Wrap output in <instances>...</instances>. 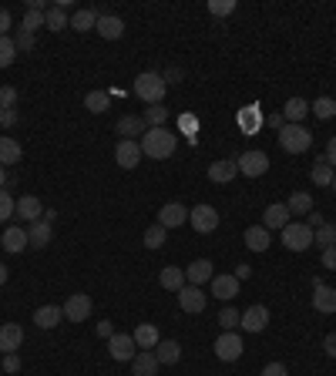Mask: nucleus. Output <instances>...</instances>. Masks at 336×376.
I'll list each match as a JSON object with an SVG mask.
<instances>
[{
    "instance_id": "obj_54",
    "label": "nucleus",
    "mask_w": 336,
    "mask_h": 376,
    "mask_svg": "<svg viewBox=\"0 0 336 376\" xmlns=\"http://www.w3.org/2000/svg\"><path fill=\"white\" fill-rule=\"evenodd\" d=\"M323 269H336V245L323 249Z\"/></svg>"
},
{
    "instance_id": "obj_45",
    "label": "nucleus",
    "mask_w": 336,
    "mask_h": 376,
    "mask_svg": "<svg viewBox=\"0 0 336 376\" xmlns=\"http://www.w3.org/2000/svg\"><path fill=\"white\" fill-rule=\"evenodd\" d=\"M235 11V0H209V14L215 17H229Z\"/></svg>"
},
{
    "instance_id": "obj_2",
    "label": "nucleus",
    "mask_w": 336,
    "mask_h": 376,
    "mask_svg": "<svg viewBox=\"0 0 336 376\" xmlns=\"http://www.w3.org/2000/svg\"><path fill=\"white\" fill-rule=\"evenodd\" d=\"M165 81L162 74H155V71H141L135 77V94L141 101H148V105H162V98H165Z\"/></svg>"
},
{
    "instance_id": "obj_58",
    "label": "nucleus",
    "mask_w": 336,
    "mask_h": 376,
    "mask_svg": "<svg viewBox=\"0 0 336 376\" xmlns=\"http://www.w3.org/2000/svg\"><path fill=\"white\" fill-rule=\"evenodd\" d=\"M232 275H235L239 283H245V279L252 275V266H235V272H232Z\"/></svg>"
},
{
    "instance_id": "obj_14",
    "label": "nucleus",
    "mask_w": 336,
    "mask_h": 376,
    "mask_svg": "<svg viewBox=\"0 0 336 376\" xmlns=\"http://www.w3.org/2000/svg\"><path fill=\"white\" fill-rule=\"evenodd\" d=\"M239 326H243L245 332H262L269 326V309H266V306H249L243 316H239Z\"/></svg>"
},
{
    "instance_id": "obj_40",
    "label": "nucleus",
    "mask_w": 336,
    "mask_h": 376,
    "mask_svg": "<svg viewBox=\"0 0 336 376\" xmlns=\"http://www.w3.org/2000/svg\"><path fill=\"white\" fill-rule=\"evenodd\" d=\"M17 60V44L14 37H0V67H11Z\"/></svg>"
},
{
    "instance_id": "obj_12",
    "label": "nucleus",
    "mask_w": 336,
    "mask_h": 376,
    "mask_svg": "<svg viewBox=\"0 0 336 376\" xmlns=\"http://www.w3.org/2000/svg\"><path fill=\"white\" fill-rule=\"evenodd\" d=\"M290 222H292L290 209H286L283 202H273V205H266V212H262V228H266V232H276V228L283 232Z\"/></svg>"
},
{
    "instance_id": "obj_62",
    "label": "nucleus",
    "mask_w": 336,
    "mask_h": 376,
    "mask_svg": "<svg viewBox=\"0 0 336 376\" xmlns=\"http://www.w3.org/2000/svg\"><path fill=\"white\" fill-rule=\"evenodd\" d=\"M333 192H336V179H333Z\"/></svg>"
},
{
    "instance_id": "obj_61",
    "label": "nucleus",
    "mask_w": 336,
    "mask_h": 376,
    "mask_svg": "<svg viewBox=\"0 0 336 376\" xmlns=\"http://www.w3.org/2000/svg\"><path fill=\"white\" fill-rule=\"evenodd\" d=\"M7 283V266H0V286Z\"/></svg>"
},
{
    "instance_id": "obj_17",
    "label": "nucleus",
    "mask_w": 336,
    "mask_h": 376,
    "mask_svg": "<svg viewBox=\"0 0 336 376\" xmlns=\"http://www.w3.org/2000/svg\"><path fill=\"white\" fill-rule=\"evenodd\" d=\"M212 296L219 302H232L239 296V279L235 275H212Z\"/></svg>"
},
{
    "instance_id": "obj_5",
    "label": "nucleus",
    "mask_w": 336,
    "mask_h": 376,
    "mask_svg": "<svg viewBox=\"0 0 336 376\" xmlns=\"http://www.w3.org/2000/svg\"><path fill=\"white\" fill-rule=\"evenodd\" d=\"M235 165H239V175H245V179H262L269 171V155L266 151H243L235 158Z\"/></svg>"
},
{
    "instance_id": "obj_3",
    "label": "nucleus",
    "mask_w": 336,
    "mask_h": 376,
    "mask_svg": "<svg viewBox=\"0 0 336 376\" xmlns=\"http://www.w3.org/2000/svg\"><path fill=\"white\" fill-rule=\"evenodd\" d=\"M279 145H283V151H290V155H303V151L313 145V135H309L306 124H286V128L279 131Z\"/></svg>"
},
{
    "instance_id": "obj_43",
    "label": "nucleus",
    "mask_w": 336,
    "mask_h": 376,
    "mask_svg": "<svg viewBox=\"0 0 336 376\" xmlns=\"http://www.w3.org/2000/svg\"><path fill=\"white\" fill-rule=\"evenodd\" d=\"M17 212V202L11 198V188H0V222H7Z\"/></svg>"
},
{
    "instance_id": "obj_48",
    "label": "nucleus",
    "mask_w": 336,
    "mask_h": 376,
    "mask_svg": "<svg viewBox=\"0 0 336 376\" xmlns=\"http://www.w3.org/2000/svg\"><path fill=\"white\" fill-rule=\"evenodd\" d=\"M11 27H14V17L7 7H0V37H11Z\"/></svg>"
},
{
    "instance_id": "obj_50",
    "label": "nucleus",
    "mask_w": 336,
    "mask_h": 376,
    "mask_svg": "<svg viewBox=\"0 0 336 376\" xmlns=\"http://www.w3.org/2000/svg\"><path fill=\"white\" fill-rule=\"evenodd\" d=\"M259 376H290V370H286L283 363H266Z\"/></svg>"
},
{
    "instance_id": "obj_19",
    "label": "nucleus",
    "mask_w": 336,
    "mask_h": 376,
    "mask_svg": "<svg viewBox=\"0 0 336 376\" xmlns=\"http://www.w3.org/2000/svg\"><path fill=\"white\" fill-rule=\"evenodd\" d=\"M20 343H24V326L4 323V326H0V353H17Z\"/></svg>"
},
{
    "instance_id": "obj_38",
    "label": "nucleus",
    "mask_w": 336,
    "mask_h": 376,
    "mask_svg": "<svg viewBox=\"0 0 336 376\" xmlns=\"http://www.w3.org/2000/svg\"><path fill=\"white\" fill-rule=\"evenodd\" d=\"M309 115H316V118H323V121L336 118V101L333 98H316V101L309 105Z\"/></svg>"
},
{
    "instance_id": "obj_26",
    "label": "nucleus",
    "mask_w": 336,
    "mask_h": 376,
    "mask_svg": "<svg viewBox=\"0 0 336 376\" xmlns=\"http://www.w3.org/2000/svg\"><path fill=\"white\" fill-rule=\"evenodd\" d=\"M61 319H64L61 306H41V309L34 313V326H37V330H54V326H61Z\"/></svg>"
},
{
    "instance_id": "obj_55",
    "label": "nucleus",
    "mask_w": 336,
    "mask_h": 376,
    "mask_svg": "<svg viewBox=\"0 0 336 376\" xmlns=\"http://www.w3.org/2000/svg\"><path fill=\"white\" fill-rule=\"evenodd\" d=\"M306 226H309V228H313V232H316V228H320V226H326V219H323L320 212H309V215H306Z\"/></svg>"
},
{
    "instance_id": "obj_20",
    "label": "nucleus",
    "mask_w": 336,
    "mask_h": 376,
    "mask_svg": "<svg viewBox=\"0 0 336 376\" xmlns=\"http://www.w3.org/2000/svg\"><path fill=\"white\" fill-rule=\"evenodd\" d=\"M212 275H215L212 262H209V259H195V262L185 269V283H188V286H202V283H212Z\"/></svg>"
},
{
    "instance_id": "obj_25",
    "label": "nucleus",
    "mask_w": 336,
    "mask_h": 376,
    "mask_svg": "<svg viewBox=\"0 0 336 376\" xmlns=\"http://www.w3.org/2000/svg\"><path fill=\"white\" fill-rule=\"evenodd\" d=\"M131 339H135L138 349H155L162 336H158V326H155V323H138L135 332H131Z\"/></svg>"
},
{
    "instance_id": "obj_51",
    "label": "nucleus",
    "mask_w": 336,
    "mask_h": 376,
    "mask_svg": "<svg viewBox=\"0 0 336 376\" xmlns=\"http://www.w3.org/2000/svg\"><path fill=\"white\" fill-rule=\"evenodd\" d=\"M14 124H17L14 108H0V128H14Z\"/></svg>"
},
{
    "instance_id": "obj_11",
    "label": "nucleus",
    "mask_w": 336,
    "mask_h": 376,
    "mask_svg": "<svg viewBox=\"0 0 336 376\" xmlns=\"http://www.w3.org/2000/svg\"><path fill=\"white\" fill-rule=\"evenodd\" d=\"M205 302H209V296H205L199 286H188V283H185V286L179 289V306H182L185 313L199 316L202 309H205Z\"/></svg>"
},
{
    "instance_id": "obj_42",
    "label": "nucleus",
    "mask_w": 336,
    "mask_h": 376,
    "mask_svg": "<svg viewBox=\"0 0 336 376\" xmlns=\"http://www.w3.org/2000/svg\"><path fill=\"white\" fill-rule=\"evenodd\" d=\"M239 316H243L239 309H232V306H226V309L219 313V326H222V332H232V330H235V326H239Z\"/></svg>"
},
{
    "instance_id": "obj_34",
    "label": "nucleus",
    "mask_w": 336,
    "mask_h": 376,
    "mask_svg": "<svg viewBox=\"0 0 336 376\" xmlns=\"http://www.w3.org/2000/svg\"><path fill=\"white\" fill-rule=\"evenodd\" d=\"M84 108H88L91 115H105L108 108H111V94H108V91H88V94H84Z\"/></svg>"
},
{
    "instance_id": "obj_32",
    "label": "nucleus",
    "mask_w": 336,
    "mask_h": 376,
    "mask_svg": "<svg viewBox=\"0 0 336 376\" xmlns=\"http://www.w3.org/2000/svg\"><path fill=\"white\" fill-rule=\"evenodd\" d=\"M243 239H245V245H249L252 252H266V249H269V242H273L269 239V232H266L262 226H249Z\"/></svg>"
},
{
    "instance_id": "obj_33",
    "label": "nucleus",
    "mask_w": 336,
    "mask_h": 376,
    "mask_svg": "<svg viewBox=\"0 0 336 376\" xmlns=\"http://www.w3.org/2000/svg\"><path fill=\"white\" fill-rule=\"evenodd\" d=\"M71 27L81 30V34L94 30L98 27V11H94V7H81V11H75V14H71Z\"/></svg>"
},
{
    "instance_id": "obj_30",
    "label": "nucleus",
    "mask_w": 336,
    "mask_h": 376,
    "mask_svg": "<svg viewBox=\"0 0 336 376\" xmlns=\"http://www.w3.org/2000/svg\"><path fill=\"white\" fill-rule=\"evenodd\" d=\"M20 155H24V148L17 145L14 138H7V135H0V165L4 168H11L20 162Z\"/></svg>"
},
{
    "instance_id": "obj_4",
    "label": "nucleus",
    "mask_w": 336,
    "mask_h": 376,
    "mask_svg": "<svg viewBox=\"0 0 336 376\" xmlns=\"http://www.w3.org/2000/svg\"><path fill=\"white\" fill-rule=\"evenodd\" d=\"M283 245H286L290 252L313 249V228L306 226V222H290V226L283 228Z\"/></svg>"
},
{
    "instance_id": "obj_13",
    "label": "nucleus",
    "mask_w": 336,
    "mask_h": 376,
    "mask_svg": "<svg viewBox=\"0 0 336 376\" xmlns=\"http://www.w3.org/2000/svg\"><path fill=\"white\" fill-rule=\"evenodd\" d=\"M115 162L124 168V171H131V168H138V162H141V141H118V148H115Z\"/></svg>"
},
{
    "instance_id": "obj_28",
    "label": "nucleus",
    "mask_w": 336,
    "mask_h": 376,
    "mask_svg": "<svg viewBox=\"0 0 336 376\" xmlns=\"http://www.w3.org/2000/svg\"><path fill=\"white\" fill-rule=\"evenodd\" d=\"M306 115H309V101H306V98H290V101L283 105V118H286V124H303Z\"/></svg>"
},
{
    "instance_id": "obj_16",
    "label": "nucleus",
    "mask_w": 336,
    "mask_h": 376,
    "mask_svg": "<svg viewBox=\"0 0 336 376\" xmlns=\"http://www.w3.org/2000/svg\"><path fill=\"white\" fill-rule=\"evenodd\" d=\"M313 309H316V313H323V316L336 313V289L326 286V283L313 286Z\"/></svg>"
},
{
    "instance_id": "obj_56",
    "label": "nucleus",
    "mask_w": 336,
    "mask_h": 376,
    "mask_svg": "<svg viewBox=\"0 0 336 376\" xmlns=\"http://www.w3.org/2000/svg\"><path fill=\"white\" fill-rule=\"evenodd\" d=\"M323 349H326V356H333L336 360V332H330V336L323 339Z\"/></svg>"
},
{
    "instance_id": "obj_46",
    "label": "nucleus",
    "mask_w": 336,
    "mask_h": 376,
    "mask_svg": "<svg viewBox=\"0 0 336 376\" xmlns=\"http://www.w3.org/2000/svg\"><path fill=\"white\" fill-rule=\"evenodd\" d=\"M14 44H17V51H34V34H27V30H20L17 27V34H14Z\"/></svg>"
},
{
    "instance_id": "obj_44",
    "label": "nucleus",
    "mask_w": 336,
    "mask_h": 376,
    "mask_svg": "<svg viewBox=\"0 0 336 376\" xmlns=\"http://www.w3.org/2000/svg\"><path fill=\"white\" fill-rule=\"evenodd\" d=\"M145 245H148V249H162V245H165V228L162 226L148 228V232H145Z\"/></svg>"
},
{
    "instance_id": "obj_49",
    "label": "nucleus",
    "mask_w": 336,
    "mask_h": 376,
    "mask_svg": "<svg viewBox=\"0 0 336 376\" xmlns=\"http://www.w3.org/2000/svg\"><path fill=\"white\" fill-rule=\"evenodd\" d=\"M262 124H269L276 135H279V131L286 128V118H283V111H276V115H266V118H262Z\"/></svg>"
},
{
    "instance_id": "obj_39",
    "label": "nucleus",
    "mask_w": 336,
    "mask_h": 376,
    "mask_svg": "<svg viewBox=\"0 0 336 376\" xmlns=\"http://www.w3.org/2000/svg\"><path fill=\"white\" fill-rule=\"evenodd\" d=\"M313 245H320V249L336 245V226H333V222H326V226H320L316 232H313Z\"/></svg>"
},
{
    "instance_id": "obj_41",
    "label": "nucleus",
    "mask_w": 336,
    "mask_h": 376,
    "mask_svg": "<svg viewBox=\"0 0 336 376\" xmlns=\"http://www.w3.org/2000/svg\"><path fill=\"white\" fill-rule=\"evenodd\" d=\"M259 124H262V118H259V111H256V108L239 111V128H243V131H256Z\"/></svg>"
},
{
    "instance_id": "obj_37",
    "label": "nucleus",
    "mask_w": 336,
    "mask_h": 376,
    "mask_svg": "<svg viewBox=\"0 0 336 376\" xmlns=\"http://www.w3.org/2000/svg\"><path fill=\"white\" fill-rule=\"evenodd\" d=\"M141 118H145V124H148V128H165V121H168V108H165V105H148V108H145V115H141Z\"/></svg>"
},
{
    "instance_id": "obj_52",
    "label": "nucleus",
    "mask_w": 336,
    "mask_h": 376,
    "mask_svg": "<svg viewBox=\"0 0 336 376\" xmlns=\"http://www.w3.org/2000/svg\"><path fill=\"white\" fill-rule=\"evenodd\" d=\"M20 370V356L17 353H4V373H17Z\"/></svg>"
},
{
    "instance_id": "obj_29",
    "label": "nucleus",
    "mask_w": 336,
    "mask_h": 376,
    "mask_svg": "<svg viewBox=\"0 0 336 376\" xmlns=\"http://www.w3.org/2000/svg\"><path fill=\"white\" fill-rule=\"evenodd\" d=\"M131 373H135V376H155V373H158V360H155L152 349H141V353H135V360H131Z\"/></svg>"
},
{
    "instance_id": "obj_7",
    "label": "nucleus",
    "mask_w": 336,
    "mask_h": 376,
    "mask_svg": "<svg viewBox=\"0 0 336 376\" xmlns=\"http://www.w3.org/2000/svg\"><path fill=\"white\" fill-rule=\"evenodd\" d=\"M91 296L88 292H75V296H67V302H64V319L67 323H84V319L91 316Z\"/></svg>"
},
{
    "instance_id": "obj_53",
    "label": "nucleus",
    "mask_w": 336,
    "mask_h": 376,
    "mask_svg": "<svg viewBox=\"0 0 336 376\" xmlns=\"http://www.w3.org/2000/svg\"><path fill=\"white\" fill-rule=\"evenodd\" d=\"M182 77H185V71H182V67H168L165 74H162V81H165V84H179Z\"/></svg>"
},
{
    "instance_id": "obj_57",
    "label": "nucleus",
    "mask_w": 336,
    "mask_h": 376,
    "mask_svg": "<svg viewBox=\"0 0 336 376\" xmlns=\"http://www.w3.org/2000/svg\"><path fill=\"white\" fill-rule=\"evenodd\" d=\"M326 162L333 165V171H336V135L330 138V145H326Z\"/></svg>"
},
{
    "instance_id": "obj_27",
    "label": "nucleus",
    "mask_w": 336,
    "mask_h": 376,
    "mask_svg": "<svg viewBox=\"0 0 336 376\" xmlns=\"http://www.w3.org/2000/svg\"><path fill=\"white\" fill-rule=\"evenodd\" d=\"M155 360H158V366H162V363H165V366H175V363L182 360V346H179L175 339H158Z\"/></svg>"
},
{
    "instance_id": "obj_31",
    "label": "nucleus",
    "mask_w": 336,
    "mask_h": 376,
    "mask_svg": "<svg viewBox=\"0 0 336 376\" xmlns=\"http://www.w3.org/2000/svg\"><path fill=\"white\" fill-rule=\"evenodd\" d=\"M158 283H162V289H168V292H179V289L185 286V269H179V266H165V269L158 272Z\"/></svg>"
},
{
    "instance_id": "obj_10",
    "label": "nucleus",
    "mask_w": 336,
    "mask_h": 376,
    "mask_svg": "<svg viewBox=\"0 0 336 376\" xmlns=\"http://www.w3.org/2000/svg\"><path fill=\"white\" fill-rule=\"evenodd\" d=\"M188 222V209H185L182 202H168V205H162L158 209V226L165 228H179V226H185Z\"/></svg>"
},
{
    "instance_id": "obj_1",
    "label": "nucleus",
    "mask_w": 336,
    "mask_h": 376,
    "mask_svg": "<svg viewBox=\"0 0 336 376\" xmlns=\"http://www.w3.org/2000/svg\"><path fill=\"white\" fill-rule=\"evenodd\" d=\"M179 148V135L172 131V128H148L145 135H141V155L145 158H155V162H165L172 158Z\"/></svg>"
},
{
    "instance_id": "obj_23",
    "label": "nucleus",
    "mask_w": 336,
    "mask_h": 376,
    "mask_svg": "<svg viewBox=\"0 0 336 376\" xmlns=\"http://www.w3.org/2000/svg\"><path fill=\"white\" fill-rule=\"evenodd\" d=\"M235 175H239L235 158H219V162H212V165H209V179H212L215 185H226V181H232Z\"/></svg>"
},
{
    "instance_id": "obj_9",
    "label": "nucleus",
    "mask_w": 336,
    "mask_h": 376,
    "mask_svg": "<svg viewBox=\"0 0 336 376\" xmlns=\"http://www.w3.org/2000/svg\"><path fill=\"white\" fill-rule=\"evenodd\" d=\"M108 353H111V360H118V363H131L135 360V339L128 336V332H115L111 339H108Z\"/></svg>"
},
{
    "instance_id": "obj_8",
    "label": "nucleus",
    "mask_w": 336,
    "mask_h": 376,
    "mask_svg": "<svg viewBox=\"0 0 336 376\" xmlns=\"http://www.w3.org/2000/svg\"><path fill=\"white\" fill-rule=\"evenodd\" d=\"M188 226L202 235H209V232L219 228V212L212 205H195V209H188Z\"/></svg>"
},
{
    "instance_id": "obj_21",
    "label": "nucleus",
    "mask_w": 336,
    "mask_h": 376,
    "mask_svg": "<svg viewBox=\"0 0 336 376\" xmlns=\"http://www.w3.org/2000/svg\"><path fill=\"white\" fill-rule=\"evenodd\" d=\"M0 245L11 252V256H17V252H24L31 242H27V228H20V226H11V228H4V239H0Z\"/></svg>"
},
{
    "instance_id": "obj_47",
    "label": "nucleus",
    "mask_w": 336,
    "mask_h": 376,
    "mask_svg": "<svg viewBox=\"0 0 336 376\" xmlns=\"http://www.w3.org/2000/svg\"><path fill=\"white\" fill-rule=\"evenodd\" d=\"M14 105H17V88L0 84V108H14Z\"/></svg>"
},
{
    "instance_id": "obj_6",
    "label": "nucleus",
    "mask_w": 336,
    "mask_h": 376,
    "mask_svg": "<svg viewBox=\"0 0 336 376\" xmlns=\"http://www.w3.org/2000/svg\"><path fill=\"white\" fill-rule=\"evenodd\" d=\"M212 349H215V356H219L222 363H235L239 356H243V336H239L235 330H232V332H222V336L215 339Z\"/></svg>"
},
{
    "instance_id": "obj_35",
    "label": "nucleus",
    "mask_w": 336,
    "mask_h": 376,
    "mask_svg": "<svg viewBox=\"0 0 336 376\" xmlns=\"http://www.w3.org/2000/svg\"><path fill=\"white\" fill-rule=\"evenodd\" d=\"M286 209H290V215H309L313 212V195L309 192H292Z\"/></svg>"
},
{
    "instance_id": "obj_59",
    "label": "nucleus",
    "mask_w": 336,
    "mask_h": 376,
    "mask_svg": "<svg viewBox=\"0 0 336 376\" xmlns=\"http://www.w3.org/2000/svg\"><path fill=\"white\" fill-rule=\"evenodd\" d=\"M98 336H105V339H111V336H115V330H111V323H98Z\"/></svg>"
},
{
    "instance_id": "obj_22",
    "label": "nucleus",
    "mask_w": 336,
    "mask_h": 376,
    "mask_svg": "<svg viewBox=\"0 0 336 376\" xmlns=\"http://www.w3.org/2000/svg\"><path fill=\"white\" fill-rule=\"evenodd\" d=\"M145 131H148V124H145L141 115H122V118H118V135H122L124 141H135V138L145 135Z\"/></svg>"
},
{
    "instance_id": "obj_60",
    "label": "nucleus",
    "mask_w": 336,
    "mask_h": 376,
    "mask_svg": "<svg viewBox=\"0 0 336 376\" xmlns=\"http://www.w3.org/2000/svg\"><path fill=\"white\" fill-rule=\"evenodd\" d=\"M4 185H7V168L0 165V188H4Z\"/></svg>"
},
{
    "instance_id": "obj_18",
    "label": "nucleus",
    "mask_w": 336,
    "mask_h": 376,
    "mask_svg": "<svg viewBox=\"0 0 336 376\" xmlns=\"http://www.w3.org/2000/svg\"><path fill=\"white\" fill-rule=\"evenodd\" d=\"M17 219H24V222H37V219H44V205H41V198H34V195H20L17 198V212H14Z\"/></svg>"
},
{
    "instance_id": "obj_15",
    "label": "nucleus",
    "mask_w": 336,
    "mask_h": 376,
    "mask_svg": "<svg viewBox=\"0 0 336 376\" xmlns=\"http://www.w3.org/2000/svg\"><path fill=\"white\" fill-rule=\"evenodd\" d=\"M98 34L105 37V41H118L124 34V20L118 14H105V11H98Z\"/></svg>"
},
{
    "instance_id": "obj_24",
    "label": "nucleus",
    "mask_w": 336,
    "mask_h": 376,
    "mask_svg": "<svg viewBox=\"0 0 336 376\" xmlns=\"http://www.w3.org/2000/svg\"><path fill=\"white\" fill-rule=\"evenodd\" d=\"M54 239V226L47 222V219H37L31 228H27V242H31L34 249H47Z\"/></svg>"
},
{
    "instance_id": "obj_36",
    "label": "nucleus",
    "mask_w": 336,
    "mask_h": 376,
    "mask_svg": "<svg viewBox=\"0 0 336 376\" xmlns=\"http://www.w3.org/2000/svg\"><path fill=\"white\" fill-rule=\"evenodd\" d=\"M333 179H336V171H333V165L326 162V155H323V158H316V165H313V181L326 188V185H333Z\"/></svg>"
}]
</instances>
